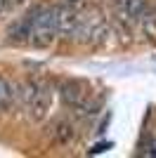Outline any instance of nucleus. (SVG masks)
I'll use <instances>...</instances> for the list:
<instances>
[{
  "label": "nucleus",
  "instance_id": "1",
  "mask_svg": "<svg viewBox=\"0 0 156 158\" xmlns=\"http://www.w3.org/2000/svg\"><path fill=\"white\" fill-rule=\"evenodd\" d=\"M31 33H28V45L33 47H50L59 38L57 33V17H54V7L36 5L31 7Z\"/></svg>",
  "mask_w": 156,
  "mask_h": 158
},
{
  "label": "nucleus",
  "instance_id": "2",
  "mask_svg": "<svg viewBox=\"0 0 156 158\" xmlns=\"http://www.w3.org/2000/svg\"><path fill=\"white\" fill-rule=\"evenodd\" d=\"M59 97L64 102V106L76 109V111H85L88 109V99H90V90L83 80H64L59 85Z\"/></svg>",
  "mask_w": 156,
  "mask_h": 158
},
{
  "label": "nucleus",
  "instance_id": "3",
  "mask_svg": "<svg viewBox=\"0 0 156 158\" xmlns=\"http://www.w3.org/2000/svg\"><path fill=\"white\" fill-rule=\"evenodd\" d=\"M54 17H57V33H59V38H64V40L76 38L78 21H80V14H78L76 7L62 2L59 7H54Z\"/></svg>",
  "mask_w": 156,
  "mask_h": 158
},
{
  "label": "nucleus",
  "instance_id": "4",
  "mask_svg": "<svg viewBox=\"0 0 156 158\" xmlns=\"http://www.w3.org/2000/svg\"><path fill=\"white\" fill-rule=\"evenodd\" d=\"M50 106H52V87H50V85H40L38 92H36V97H33V102H31V106H28L26 111H28L31 120L40 123V120L47 118Z\"/></svg>",
  "mask_w": 156,
  "mask_h": 158
},
{
  "label": "nucleus",
  "instance_id": "5",
  "mask_svg": "<svg viewBox=\"0 0 156 158\" xmlns=\"http://www.w3.org/2000/svg\"><path fill=\"white\" fill-rule=\"evenodd\" d=\"M114 7L123 21H137L147 10V0H114Z\"/></svg>",
  "mask_w": 156,
  "mask_h": 158
},
{
  "label": "nucleus",
  "instance_id": "6",
  "mask_svg": "<svg viewBox=\"0 0 156 158\" xmlns=\"http://www.w3.org/2000/svg\"><path fill=\"white\" fill-rule=\"evenodd\" d=\"M52 142L57 146H69L76 139V127H73V123H69L66 118H59L52 123Z\"/></svg>",
  "mask_w": 156,
  "mask_h": 158
},
{
  "label": "nucleus",
  "instance_id": "7",
  "mask_svg": "<svg viewBox=\"0 0 156 158\" xmlns=\"http://www.w3.org/2000/svg\"><path fill=\"white\" fill-rule=\"evenodd\" d=\"M137 21H140V33H142L144 43L156 45V12L154 10H144Z\"/></svg>",
  "mask_w": 156,
  "mask_h": 158
},
{
  "label": "nucleus",
  "instance_id": "8",
  "mask_svg": "<svg viewBox=\"0 0 156 158\" xmlns=\"http://www.w3.org/2000/svg\"><path fill=\"white\" fill-rule=\"evenodd\" d=\"M28 33H31V14H24L14 26L7 28V40L10 43H28Z\"/></svg>",
  "mask_w": 156,
  "mask_h": 158
},
{
  "label": "nucleus",
  "instance_id": "9",
  "mask_svg": "<svg viewBox=\"0 0 156 158\" xmlns=\"http://www.w3.org/2000/svg\"><path fill=\"white\" fill-rule=\"evenodd\" d=\"M14 104V85H10L5 78H0V111H5Z\"/></svg>",
  "mask_w": 156,
  "mask_h": 158
},
{
  "label": "nucleus",
  "instance_id": "10",
  "mask_svg": "<svg viewBox=\"0 0 156 158\" xmlns=\"http://www.w3.org/2000/svg\"><path fill=\"white\" fill-rule=\"evenodd\" d=\"M24 2H26V0H2V10L10 12V10H17V7L24 5Z\"/></svg>",
  "mask_w": 156,
  "mask_h": 158
},
{
  "label": "nucleus",
  "instance_id": "11",
  "mask_svg": "<svg viewBox=\"0 0 156 158\" xmlns=\"http://www.w3.org/2000/svg\"><path fill=\"white\" fill-rule=\"evenodd\" d=\"M62 2H66V5H71V7H80L85 0H62Z\"/></svg>",
  "mask_w": 156,
  "mask_h": 158
},
{
  "label": "nucleus",
  "instance_id": "12",
  "mask_svg": "<svg viewBox=\"0 0 156 158\" xmlns=\"http://www.w3.org/2000/svg\"><path fill=\"white\" fill-rule=\"evenodd\" d=\"M0 10H2V0H0Z\"/></svg>",
  "mask_w": 156,
  "mask_h": 158
}]
</instances>
